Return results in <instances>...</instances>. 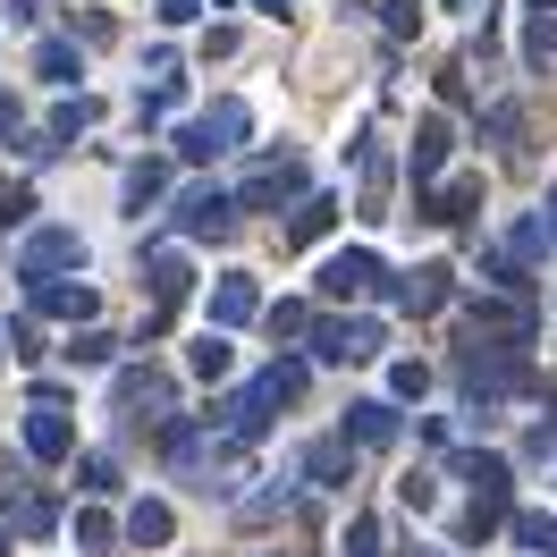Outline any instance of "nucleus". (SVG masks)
<instances>
[{
  "instance_id": "nucleus-25",
  "label": "nucleus",
  "mask_w": 557,
  "mask_h": 557,
  "mask_svg": "<svg viewBox=\"0 0 557 557\" xmlns=\"http://www.w3.org/2000/svg\"><path fill=\"white\" fill-rule=\"evenodd\" d=\"M85 127H94V102H85V94H76V102H51V119H42V136H51V144H76Z\"/></svg>"
},
{
  "instance_id": "nucleus-21",
  "label": "nucleus",
  "mask_w": 557,
  "mask_h": 557,
  "mask_svg": "<svg viewBox=\"0 0 557 557\" xmlns=\"http://www.w3.org/2000/svg\"><path fill=\"white\" fill-rule=\"evenodd\" d=\"M228 363H237V355H228V330H203V338L186 347V372H203V381H228Z\"/></svg>"
},
{
  "instance_id": "nucleus-36",
  "label": "nucleus",
  "mask_w": 557,
  "mask_h": 557,
  "mask_svg": "<svg viewBox=\"0 0 557 557\" xmlns=\"http://www.w3.org/2000/svg\"><path fill=\"white\" fill-rule=\"evenodd\" d=\"M152 17H161V26H195V17H203V0H152Z\"/></svg>"
},
{
  "instance_id": "nucleus-7",
  "label": "nucleus",
  "mask_w": 557,
  "mask_h": 557,
  "mask_svg": "<svg viewBox=\"0 0 557 557\" xmlns=\"http://www.w3.org/2000/svg\"><path fill=\"white\" fill-rule=\"evenodd\" d=\"M26 456H35V465H69V456H76V422L60 414L51 397L26 406Z\"/></svg>"
},
{
  "instance_id": "nucleus-37",
  "label": "nucleus",
  "mask_w": 557,
  "mask_h": 557,
  "mask_svg": "<svg viewBox=\"0 0 557 557\" xmlns=\"http://www.w3.org/2000/svg\"><path fill=\"white\" fill-rule=\"evenodd\" d=\"M397 498H406V507H431V498H440V482H431V473H406V482H397Z\"/></svg>"
},
{
  "instance_id": "nucleus-3",
  "label": "nucleus",
  "mask_w": 557,
  "mask_h": 557,
  "mask_svg": "<svg viewBox=\"0 0 557 557\" xmlns=\"http://www.w3.org/2000/svg\"><path fill=\"white\" fill-rule=\"evenodd\" d=\"M271 406H278V388H271V381H245L237 397L211 414V431H220V440H237V448H253V440L271 431Z\"/></svg>"
},
{
  "instance_id": "nucleus-18",
  "label": "nucleus",
  "mask_w": 557,
  "mask_h": 557,
  "mask_svg": "<svg viewBox=\"0 0 557 557\" xmlns=\"http://www.w3.org/2000/svg\"><path fill=\"white\" fill-rule=\"evenodd\" d=\"M170 532H177L170 498H136V507H127V541H136V549H170Z\"/></svg>"
},
{
  "instance_id": "nucleus-30",
  "label": "nucleus",
  "mask_w": 557,
  "mask_h": 557,
  "mask_svg": "<svg viewBox=\"0 0 557 557\" xmlns=\"http://www.w3.org/2000/svg\"><path fill=\"white\" fill-rule=\"evenodd\" d=\"M271 338H313V305H271Z\"/></svg>"
},
{
  "instance_id": "nucleus-41",
  "label": "nucleus",
  "mask_w": 557,
  "mask_h": 557,
  "mask_svg": "<svg viewBox=\"0 0 557 557\" xmlns=\"http://www.w3.org/2000/svg\"><path fill=\"white\" fill-rule=\"evenodd\" d=\"M9 17H35V0H9Z\"/></svg>"
},
{
  "instance_id": "nucleus-34",
  "label": "nucleus",
  "mask_w": 557,
  "mask_h": 557,
  "mask_svg": "<svg viewBox=\"0 0 557 557\" xmlns=\"http://www.w3.org/2000/svg\"><path fill=\"white\" fill-rule=\"evenodd\" d=\"M26 211H35V186H0V228H17Z\"/></svg>"
},
{
  "instance_id": "nucleus-1",
  "label": "nucleus",
  "mask_w": 557,
  "mask_h": 557,
  "mask_svg": "<svg viewBox=\"0 0 557 557\" xmlns=\"http://www.w3.org/2000/svg\"><path fill=\"white\" fill-rule=\"evenodd\" d=\"M245 127H253V110H245V102H211L203 119L177 127V152H186V161H220V152H237V144H245Z\"/></svg>"
},
{
  "instance_id": "nucleus-11",
  "label": "nucleus",
  "mask_w": 557,
  "mask_h": 557,
  "mask_svg": "<svg viewBox=\"0 0 557 557\" xmlns=\"http://www.w3.org/2000/svg\"><path fill=\"white\" fill-rule=\"evenodd\" d=\"M305 482H313V490H347L355 482V440H347V431L305 448Z\"/></svg>"
},
{
  "instance_id": "nucleus-39",
  "label": "nucleus",
  "mask_w": 557,
  "mask_h": 557,
  "mask_svg": "<svg viewBox=\"0 0 557 557\" xmlns=\"http://www.w3.org/2000/svg\"><path fill=\"white\" fill-rule=\"evenodd\" d=\"M253 9H262V17H287V9H296V0H253Z\"/></svg>"
},
{
  "instance_id": "nucleus-29",
  "label": "nucleus",
  "mask_w": 557,
  "mask_h": 557,
  "mask_svg": "<svg viewBox=\"0 0 557 557\" xmlns=\"http://www.w3.org/2000/svg\"><path fill=\"white\" fill-rule=\"evenodd\" d=\"M119 532H127V523H110L102 507H85V516H76V549H110Z\"/></svg>"
},
{
  "instance_id": "nucleus-12",
  "label": "nucleus",
  "mask_w": 557,
  "mask_h": 557,
  "mask_svg": "<svg viewBox=\"0 0 557 557\" xmlns=\"http://www.w3.org/2000/svg\"><path fill=\"white\" fill-rule=\"evenodd\" d=\"M253 313H262V287H253L245 271H228L220 287H211V330H245Z\"/></svg>"
},
{
  "instance_id": "nucleus-4",
  "label": "nucleus",
  "mask_w": 557,
  "mask_h": 557,
  "mask_svg": "<svg viewBox=\"0 0 557 557\" xmlns=\"http://www.w3.org/2000/svg\"><path fill=\"white\" fill-rule=\"evenodd\" d=\"M313 287L330 296V305H355V296H372V287H381V253H372V245H347V253H330V262H321Z\"/></svg>"
},
{
  "instance_id": "nucleus-19",
  "label": "nucleus",
  "mask_w": 557,
  "mask_h": 557,
  "mask_svg": "<svg viewBox=\"0 0 557 557\" xmlns=\"http://www.w3.org/2000/svg\"><path fill=\"white\" fill-rule=\"evenodd\" d=\"M557 60V0H532V26H523V69H549Z\"/></svg>"
},
{
  "instance_id": "nucleus-9",
  "label": "nucleus",
  "mask_w": 557,
  "mask_h": 557,
  "mask_svg": "<svg viewBox=\"0 0 557 557\" xmlns=\"http://www.w3.org/2000/svg\"><path fill=\"white\" fill-rule=\"evenodd\" d=\"M397 305H406V313H448V305H456V271H448V262H422V271H406V278H397Z\"/></svg>"
},
{
  "instance_id": "nucleus-5",
  "label": "nucleus",
  "mask_w": 557,
  "mask_h": 557,
  "mask_svg": "<svg viewBox=\"0 0 557 557\" xmlns=\"http://www.w3.org/2000/svg\"><path fill=\"white\" fill-rule=\"evenodd\" d=\"M51 271H85V237H76V228H35V237H26L17 278L35 287V278H51Z\"/></svg>"
},
{
  "instance_id": "nucleus-15",
  "label": "nucleus",
  "mask_w": 557,
  "mask_h": 557,
  "mask_svg": "<svg viewBox=\"0 0 557 557\" xmlns=\"http://www.w3.org/2000/svg\"><path fill=\"white\" fill-rule=\"evenodd\" d=\"M347 440L355 448H388V440H397V406H388V397H355L347 406Z\"/></svg>"
},
{
  "instance_id": "nucleus-16",
  "label": "nucleus",
  "mask_w": 557,
  "mask_h": 557,
  "mask_svg": "<svg viewBox=\"0 0 557 557\" xmlns=\"http://www.w3.org/2000/svg\"><path fill=\"white\" fill-rule=\"evenodd\" d=\"M465 211H482V177L465 170L448 186H422V220H465Z\"/></svg>"
},
{
  "instance_id": "nucleus-38",
  "label": "nucleus",
  "mask_w": 557,
  "mask_h": 557,
  "mask_svg": "<svg viewBox=\"0 0 557 557\" xmlns=\"http://www.w3.org/2000/svg\"><path fill=\"white\" fill-rule=\"evenodd\" d=\"M532 456H557V422H532V440H523Z\"/></svg>"
},
{
  "instance_id": "nucleus-10",
  "label": "nucleus",
  "mask_w": 557,
  "mask_h": 557,
  "mask_svg": "<svg viewBox=\"0 0 557 557\" xmlns=\"http://www.w3.org/2000/svg\"><path fill=\"white\" fill-rule=\"evenodd\" d=\"M448 144H456V127L440 119V110H431V119L414 127V144H406V170H414V186H431V177L448 170Z\"/></svg>"
},
{
  "instance_id": "nucleus-42",
  "label": "nucleus",
  "mask_w": 557,
  "mask_h": 557,
  "mask_svg": "<svg viewBox=\"0 0 557 557\" xmlns=\"http://www.w3.org/2000/svg\"><path fill=\"white\" fill-rule=\"evenodd\" d=\"M0 355H17V347H9V330H0Z\"/></svg>"
},
{
  "instance_id": "nucleus-24",
  "label": "nucleus",
  "mask_w": 557,
  "mask_h": 557,
  "mask_svg": "<svg viewBox=\"0 0 557 557\" xmlns=\"http://www.w3.org/2000/svg\"><path fill=\"white\" fill-rule=\"evenodd\" d=\"M456 482H473V490H507L516 473H507V456H482V448H465V456H456Z\"/></svg>"
},
{
  "instance_id": "nucleus-44",
  "label": "nucleus",
  "mask_w": 557,
  "mask_h": 557,
  "mask_svg": "<svg viewBox=\"0 0 557 557\" xmlns=\"http://www.w3.org/2000/svg\"><path fill=\"white\" fill-rule=\"evenodd\" d=\"M448 9H473V0H448Z\"/></svg>"
},
{
  "instance_id": "nucleus-40",
  "label": "nucleus",
  "mask_w": 557,
  "mask_h": 557,
  "mask_svg": "<svg viewBox=\"0 0 557 557\" xmlns=\"http://www.w3.org/2000/svg\"><path fill=\"white\" fill-rule=\"evenodd\" d=\"M541 220H549V237H557V186H549V211H541Z\"/></svg>"
},
{
  "instance_id": "nucleus-32",
  "label": "nucleus",
  "mask_w": 557,
  "mask_h": 557,
  "mask_svg": "<svg viewBox=\"0 0 557 557\" xmlns=\"http://www.w3.org/2000/svg\"><path fill=\"white\" fill-rule=\"evenodd\" d=\"M262 381L278 388V406H296V397H305V363H271V372H262Z\"/></svg>"
},
{
  "instance_id": "nucleus-23",
  "label": "nucleus",
  "mask_w": 557,
  "mask_h": 557,
  "mask_svg": "<svg viewBox=\"0 0 557 557\" xmlns=\"http://www.w3.org/2000/svg\"><path fill=\"white\" fill-rule=\"evenodd\" d=\"M119 195H127V211H136V220H144V203H161V195H170V170H161V161H136Z\"/></svg>"
},
{
  "instance_id": "nucleus-13",
  "label": "nucleus",
  "mask_w": 557,
  "mask_h": 557,
  "mask_svg": "<svg viewBox=\"0 0 557 557\" xmlns=\"http://www.w3.org/2000/svg\"><path fill=\"white\" fill-rule=\"evenodd\" d=\"M26 296H35V313H51V321H94V287H85V278H35Z\"/></svg>"
},
{
  "instance_id": "nucleus-17",
  "label": "nucleus",
  "mask_w": 557,
  "mask_h": 557,
  "mask_svg": "<svg viewBox=\"0 0 557 557\" xmlns=\"http://www.w3.org/2000/svg\"><path fill=\"white\" fill-rule=\"evenodd\" d=\"M144 278H152V305H161V313H177V305H186V287H195L186 253H170V245H161V253L144 262Z\"/></svg>"
},
{
  "instance_id": "nucleus-8",
  "label": "nucleus",
  "mask_w": 557,
  "mask_h": 557,
  "mask_svg": "<svg viewBox=\"0 0 557 557\" xmlns=\"http://www.w3.org/2000/svg\"><path fill=\"white\" fill-rule=\"evenodd\" d=\"M278 203H305V170H296V161H262V170L237 186V211H278Z\"/></svg>"
},
{
  "instance_id": "nucleus-31",
  "label": "nucleus",
  "mask_w": 557,
  "mask_h": 557,
  "mask_svg": "<svg viewBox=\"0 0 557 557\" xmlns=\"http://www.w3.org/2000/svg\"><path fill=\"white\" fill-rule=\"evenodd\" d=\"M381 26L406 42V35H422V9H414V0H381Z\"/></svg>"
},
{
  "instance_id": "nucleus-6",
  "label": "nucleus",
  "mask_w": 557,
  "mask_h": 557,
  "mask_svg": "<svg viewBox=\"0 0 557 557\" xmlns=\"http://www.w3.org/2000/svg\"><path fill=\"white\" fill-rule=\"evenodd\" d=\"M228 228H237V195H220V186L177 195V237H228Z\"/></svg>"
},
{
  "instance_id": "nucleus-27",
  "label": "nucleus",
  "mask_w": 557,
  "mask_h": 557,
  "mask_svg": "<svg viewBox=\"0 0 557 557\" xmlns=\"http://www.w3.org/2000/svg\"><path fill=\"white\" fill-rule=\"evenodd\" d=\"M69 363H110V355H119V338H110V330H69Z\"/></svg>"
},
{
  "instance_id": "nucleus-35",
  "label": "nucleus",
  "mask_w": 557,
  "mask_h": 557,
  "mask_svg": "<svg viewBox=\"0 0 557 557\" xmlns=\"http://www.w3.org/2000/svg\"><path fill=\"white\" fill-rule=\"evenodd\" d=\"M422 388H431V372H422V363H397V372H388V397H422Z\"/></svg>"
},
{
  "instance_id": "nucleus-43",
  "label": "nucleus",
  "mask_w": 557,
  "mask_h": 557,
  "mask_svg": "<svg viewBox=\"0 0 557 557\" xmlns=\"http://www.w3.org/2000/svg\"><path fill=\"white\" fill-rule=\"evenodd\" d=\"M0 557H9V532H0Z\"/></svg>"
},
{
  "instance_id": "nucleus-22",
  "label": "nucleus",
  "mask_w": 557,
  "mask_h": 557,
  "mask_svg": "<svg viewBox=\"0 0 557 557\" xmlns=\"http://www.w3.org/2000/svg\"><path fill=\"white\" fill-rule=\"evenodd\" d=\"M330 220H338V203H330V195H305V203H296V220H287V245L330 237Z\"/></svg>"
},
{
  "instance_id": "nucleus-33",
  "label": "nucleus",
  "mask_w": 557,
  "mask_h": 557,
  "mask_svg": "<svg viewBox=\"0 0 557 557\" xmlns=\"http://www.w3.org/2000/svg\"><path fill=\"white\" fill-rule=\"evenodd\" d=\"M347 557H381V523H372V516L347 523Z\"/></svg>"
},
{
  "instance_id": "nucleus-14",
  "label": "nucleus",
  "mask_w": 557,
  "mask_h": 557,
  "mask_svg": "<svg viewBox=\"0 0 557 557\" xmlns=\"http://www.w3.org/2000/svg\"><path fill=\"white\" fill-rule=\"evenodd\" d=\"M355 161H363V195H355V220H388V177H397V170H388V152L363 136V144H355Z\"/></svg>"
},
{
  "instance_id": "nucleus-28",
  "label": "nucleus",
  "mask_w": 557,
  "mask_h": 557,
  "mask_svg": "<svg viewBox=\"0 0 557 557\" xmlns=\"http://www.w3.org/2000/svg\"><path fill=\"white\" fill-rule=\"evenodd\" d=\"M76 490H85V498H110V490H119V465H110V456H76Z\"/></svg>"
},
{
  "instance_id": "nucleus-26",
  "label": "nucleus",
  "mask_w": 557,
  "mask_h": 557,
  "mask_svg": "<svg viewBox=\"0 0 557 557\" xmlns=\"http://www.w3.org/2000/svg\"><path fill=\"white\" fill-rule=\"evenodd\" d=\"M516 541H523L532 557H557V516H541V507H523V516H516Z\"/></svg>"
},
{
  "instance_id": "nucleus-2",
  "label": "nucleus",
  "mask_w": 557,
  "mask_h": 557,
  "mask_svg": "<svg viewBox=\"0 0 557 557\" xmlns=\"http://www.w3.org/2000/svg\"><path fill=\"white\" fill-rule=\"evenodd\" d=\"M388 338V321L381 313H347V321H313V355L321 363H372Z\"/></svg>"
},
{
  "instance_id": "nucleus-20",
  "label": "nucleus",
  "mask_w": 557,
  "mask_h": 557,
  "mask_svg": "<svg viewBox=\"0 0 557 557\" xmlns=\"http://www.w3.org/2000/svg\"><path fill=\"white\" fill-rule=\"evenodd\" d=\"M35 76H42V85H76V76H85V60H76V42H69V35L35 42Z\"/></svg>"
}]
</instances>
